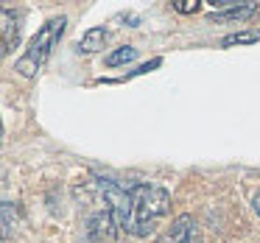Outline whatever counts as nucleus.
Instances as JSON below:
<instances>
[{
    "instance_id": "obj_6",
    "label": "nucleus",
    "mask_w": 260,
    "mask_h": 243,
    "mask_svg": "<svg viewBox=\"0 0 260 243\" xmlns=\"http://www.w3.org/2000/svg\"><path fill=\"white\" fill-rule=\"evenodd\" d=\"M104 42H107V31L104 28H90L84 37H81V42H79V53H95L98 48H104Z\"/></svg>"
},
{
    "instance_id": "obj_3",
    "label": "nucleus",
    "mask_w": 260,
    "mask_h": 243,
    "mask_svg": "<svg viewBox=\"0 0 260 243\" xmlns=\"http://www.w3.org/2000/svg\"><path fill=\"white\" fill-rule=\"evenodd\" d=\"M168 243H202L196 221H193L190 215H179V218H176L174 224H171Z\"/></svg>"
},
{
    "instance_id": "obj_5",
    "label": "nucleus",
    "mask_w": 260,
    "mask_h": 243,
    "mask_svg": "<svg viewBox=\"0 0 260 243\" xmlns=\"http://www.w3.org/2000/svg\"><path fill=\"white\" fill-rule=\"evenodd\" d=\"M17 42H20V23L9 9H3V53L17 48Z\"/></svg>"
},
{
    "instance_id": "obj_8",
    "label": "nucleus",
    "mask_w": 260,
    "mask_h": 243,
    "mask_svg": "<svg viewBox=\"0 0 260 243\" xmlns=\"http://www.w3.org/2000/svg\"><path fill=\"white\" fill-rule=\"evenodd\" d=\"M249 42H260V31H243V34H230L221 40V45H249Z\"/></svg>"
},
{
    "instance_id": "obj_1",
    "label": "nucleus",
    "mask_w": 260,
    "mask_h": 243,
    "mask_svg": "<svg viewBox=\"0 0 260 243\" xmlns=\"http://www.w3.org/2000/svg\"><path fill=\"white\" fill-rule=\"evenodd\" d=\"M95 182L120 232L148 237L168 213L171 193L159 185H151V182H126L123 185V182L104 179V176H98Z\"/></svg>"
},
{
    "instance_id": "obj_2",
    "label": "nucleus",
    "mask_w": 260,
    "mask_h": 243,
    "mask_svg": "<svg viewBox=\"0 0 260 243\" xmlns=\"http://www.w3.org/2000/svg\"><path fill=\"white\" fill-rule=\"evenodd\" d=\"M64 28H68V17H64V14H59V17H51L40 31H37V37L31 40L28 51H25L23 56L17 59L14 70H17L20 76H25V79H34V76L42 70V64L48 62V56L53 53V48L59 45V40H62Z\"/></svg>"
},
{
    "instance_id": "obj_4",
    "label": "nucleus",
    "mask_w": 260,
    "mask_h": 243,
    "mask_svg": "<svg viewBox=\"0 0 260 243\" xmlns=\"http://www.w3.org/2000/svg\"><path fill=\"white\" fill-rule=\"evenodd\" d=\"M257 12L254 3H243V6H230L224 12H210V20L213 23H235V20H246Z\"/></svg>"
},
{
    "instance_id": "obj_10",
    "label": "nucleus",
    "mask_w": 260,
    "mask_h": 243,
    "mask_svg": "<svg viewBox=\"0 0 260 243\" xmlns=\"http://www.w3.org/2000/svg\"><path fill=\"white\" fill-rule=\"evenodd\" d=\"M12 235V201H3V237Z\"/></svg>"
},
{
    "instance_id": "obj_9",
    "label": "nucleus",
    "mask_w": 260,
    "mask_h": 243,
    "mask_svg": "<svg viewBox=\"0 0 260 243\" xmlns=\"http://www.w3.org/2000/svg\"><path fill=\"white\" fill-rule=\"evenodd\" d=\"M199 6H202L199 0H176L174 3V9L179 14H193V12H199Z\"/></svg>"
},
{
    "instance_id": "obj_7",
    "label": "nucleus",
    "mask_w": 260,
    "mask_h": 243,
    "mask_svg": "<svg viewBox=\"0 0 260 243\" xmlns=\"http://www.w3.org/2000/svg\"><path fill=\"white\" fill-rule=\"evenodd\" d=\"M132 59H137V48H132V45H123V48H118V51L107 53V59H104V64H107V67H120V64H129Z\"/></svg>"
}]
</instances>
